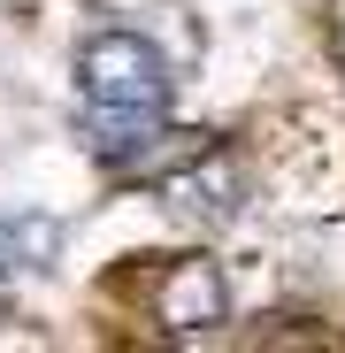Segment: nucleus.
<instances>
[{"instance_id":"obj_1","label":"nucleus","mask_w":345,"mask_h":353,"mask_svg":"<svg viewBox=\"0 0 345 353\" xmlns=\"http://www.w3.org/2000/svg\"><path fill=\"white\" fill-rule=\"evenodd\" d=\"M62 254V223L54 215H31V208H0V284L8 276H39Z\"/></svg>"},{"instance_id":"obj_2","label":"nucleus","mask_w":345,"mask_h":353,"mask_svg":"<svg viewBox=\"0 0 345 353\" xmlns=\"http://www.w3.org/2000/svg\"><path fill=\"white\" fill-rule=\"evenodd\" d=\"M169 323H177V330H207V323H222V276H215L207 261H185V269H177Z\"/></svg>"}]
</instances>
